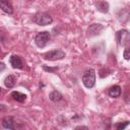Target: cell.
I'll return each mask as SVG.
<instances>
[{"instance_id":"1","label":"cell","mask_w":130,"mask_h":130,"mask_svg":"<svg viewBox=\"0 0 130 130\" xmlns=\"http://www.w3.org/2000/svg\"><path fill=\"white\" fill-rule=\"evenodd\" d=\"M82 83L85 87L91 88L95 84V71L93 69H87L82 75Z\"/></svg>"},{"instance_id":"2","label":"cell","mask_w":130,"mask_h":130,"mask_svg":"<svg viewBox=\"0 0 130 130\" xmlns=\"http://www.w3.org/2000/svg\"><path fill=\"white\" fill-rule=\"evenodd\" d=\"M32 20H34L35 23H37L39 25H42V26H45V25L51 24L52 21H53V18L48 13L40 12V13L35 14V16L32 17Z\"/></svg>"},{"instance_id":"3","label":"cell","mask_w":130,"mask_h":130,"mask_svg":"<svg viewBox=\"0 0 130 130\" xmlns=\"http://www.w3.org/2000/svg\"><path fill=\"white\" fill-rule=\"evenodd\" d=\"M50 38L51 36L49 31H41L35 37V43L39 48H44L50 41Z\"/></svg>"},{"instance_id":"4","label":"cell","mask_w":130,"mask_h":130,"mask_svg":"<svg viewBox=\"0 0 130 130\" xmlns=\"http://www.w3.org/2000/svg\"><path fill=\"white\" fill-rule=\"evenodd\" d=\"M65 57V53L62 50H53L50 51L48 53H46L44 55V58L46 60H50V61H56V60H61Z\"/></svg>"},{"instance_id":"5","label":"cell","mask_w":130,"mask_h":130,"mask_svg":"<svg viewBox=\"0 0 130 130\" xmlns=\"http://www.w3.org/2000/svg\"><path fill=\"white\" fill-rule=\"evenodd\" d=\"M117 41L118 44L121 46H126L129 43V32L126 29L119 30L117 32Z\"/></svg>"},{"instance_id":"6","label":"cell","mask_w":130,"mask_h":130,"mask_svg":"<svg viewBox=\"0 0 130 130\" xmlns=\"http://www.w3.org/2000/svg\"><path fill=\"white\" fill-rule=\"evenodd\" d=\"M0 9L7 14L13 13V6L8 0H0Z\"/></svg>"},{"instance_id":"7","label":"cell","mask_w":130,"mask_h":130,"mask_svg":"<svg viewBox=\"0 0 130 130\" xmlns=\"http://www.w3.org/2000/svg\"><path fill=\"white\" fill-rule=\"evenodd\" d=\"M10 64L12 65L13 68H17V69H22L23 68L22 59L17 55H12L10 57Z\"/></svg>"},{"instance_id":"8","label":"cell","mask_w":130,"mask_h":130,"mask_svg":"<svg viewBox=\"0 0 130 130\" xmlns=\"http://www.w3.org/2000/svg\"><path fill=\"white\" fill-rule=\"evenodd\" d=\"M2 126L6 129H14L15 128V121L13 117L11 116H6L2 119Z\"/></svg>"},{"instance_id":"9","label":"cell","mask_w":130,"mask_h":130,"mask_svg":"<svg viewBox=\"0 0 130 130\" xmlns=\"http://www.w3.org/2000/svg\"><path fill=\"white\" fill-rule=\"evenodd\" d=\"M103 28H104V27H103L102 24H100V23H93V24H91V25L88 27V30H87L88 36H89V37H92V36L99 35L100 31H101Z\"/></svg>"},{"instance_id":"10","label":"cell","mask_w":130,"mask_h":130,"mask_svg":"<svg viewBox=\"0 0 130 130\" xmlns=\"http://www.w3.org/2000/svg\"><path fill=\"white\" fill-rule=\"evenodd\" d=\"M95 7H96V9L100 12H103V13H107L109 11V4L106 1H99V2H96Z\"/></svg>"},{"instance_id":"11","label":"cell","mask_w":130,"mask_h":130,"mask_svg":"<svg viewBox=\"0 0 130 130\" xmlns=\"http://www.w3.org/2000/svg\"><path fill=\"white\" fill-rule=\"evenodd\" d=\"M109 95L111 98H118L121 95V87L119 85H114L109 89Z\"/></svg>"},{"instance_id":"12","label":"cell","mask_w":130,"mask_h":130,"mask_svg":"<svg viewBox=\"0 0 130 130\" xmlns=\"http://www.w3.org/2000/svg\"><path fill=\"white\" fill-rule=\"evenodd\" d=\"M15 82H16V78L14 75H8L4 80V84L8 88H12L15 85Z\"/></svg>"},{"instance_id":"13","label":"cell","mask_w":130,"mask_h":130,"mask_svg":"<svg viewBox=\"0 0 130 130\" xmlns=\"http://www.w3.org/2000/svg\"><path fill=\"white\" fill-rule=\"evenodd\" d=\"M11 98H13L14 101L16 102H19V103H23L25 100H26V95L19 92V91H13L11 92Z\"/></svg>"},{"instance_id":"14","label":"cell","mask_w":130,"mask_h":130,"mask_svg":"<svg viewBox=\"0 0 130 130\" xmlns=\"http://www.w3.org/2000/svg\"><path fill=\"white\" fill-rule=\"evenodd\" d=\"M49 98H50V100L52 102H59L60 100H62V94L57 90H53L49 94Z\"/></svg>"},{"instance_id":"15","label":"cell","mask_w":130,"mask_h":130,"mask_svg":"<svg viewBox=\"0 0 130 130\" xmlns=\"http://www.w3.org/2000/svg\"><path fill=\"white\" fill-rule=\"evenodd\" d=\"M128 124H129V122L128 121H125V123L124 124H122V123H119V124H116L115 125V127L117 128V129H119V130H123V129H125L127 126H128Z\"/></svg>"},{"instance_id":"16","label":"cell","mask_w":130,"mask_h":130,"mask_svg":"<svg viewBox=\"0 0 130 130\" xmlns=\"http://www.w3.org/2000/svg\"><path fill=\"white\" fill-rule=\"evenodd\" d=\"M43 68H44V70L49 71V72H54V71H56L58 69V67H48V66H44Z\"/></svg>"},{"instance_id":"17","label":"cell","mask_w":130,"mask_h":130,"mask_svg":"<svg viewBox=\"0 0 130 130\" xmlns=\"http://www.w3.org/2000/svg\"><path fill=\"white\" fill-rule=\"evenodd\" d=\"M124 58H125L126 60H129V58H130V56H129V49H128V48L124 51Z\"/></svg>"},{"instance_id":"18","label":"cell","mask_w":130,"mask_h":130,"mask_svg":"<svg viewBox=\"0 0 130 130\" xmlns=\"http://www.w3.org/2000/svg\"><path fill=\"white\" fill-rule=\"evenodd\" d=\"M5 69V64L3 62H0V72H2Z\"/></svg>"},{"instance_id":"19","label":"cell","mask_w":130,"mask_h":130,"mask_svg":"<svg viewBox=\"0 0 130 130\" xmlns=\"http://www.w3.org/2000/svg\"><path fill=\"white\" fill-rule=\"evenodd\" d=\"M5 111H6L5 106H4V105H2V104H0V113H1V112H5Z\"/></svg>"},{"instance_id":"20","label":"cell","mask_w":130,"mask_h":130,"mask_svg":"<svg viewBox=\"0 0 130 130\" xmlns=\"http://www.w3.org/2000/svg\"><path fill=\"white\" fill-rule=\"evenodd\" d=\"M81 128H83V129H87V127H84V126H78V127H76V129H81Z\"/></svg>"},{"instance_id":"21","label":"cell","mask_w":130,"mask_h":130,"mask_svg":"<svg viewBox=\"0 0 130 130\" xmlns=\"http://www.w3.org/2000/svg\"><path fill=\"white\" fill-rule=\"evenodd\" d=\"M0 93H1V87H0Z\"/></svg>"}]
</instances>
